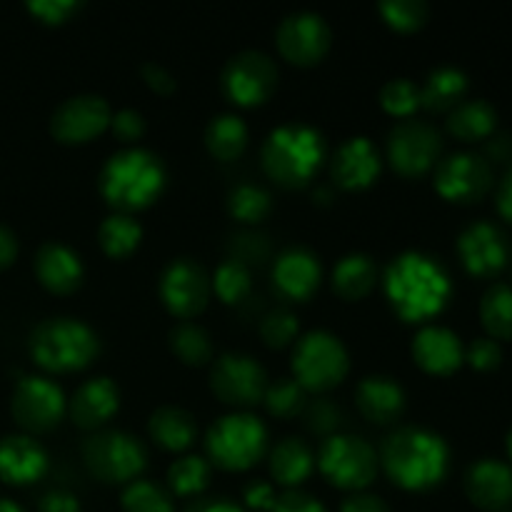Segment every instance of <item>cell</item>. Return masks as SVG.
<instances>
[{
  "label": "cell",
  "mask_w": 512,
  "mask_h": 512,
  "mask_svg": "<svg viewBox=\"0 0 512 512\" xmlns=\"http://www.w3.org/2000/svg\"><path fill=\"white\" fill-rule=\"evenodd\" d=\"M168 183V170L158 153L140 145H125L103 163L98 190L118 213L148 208L160 198Z\"/></svg>",
  "instance_id": "3957f363"
},
{
  "label": "cell",
  "mask_w": 512,
  "mask_h": 512,
  "mask_svg": "<svg viewBox=\"0 0 512 512\" xmlns=\"http://www.w3.org/2000/svg\"><path fill=\"white\" fill-rule=\"evenodd\" d=\"M185 512H248L243 505L228 498H200Z\"/></svg>",
  "instance_id": "db71d44e"
},
{
  "label": "cell",
  "mask_w": 512,
  "mask_h": 512,
  "mask_svg": "<svg viewBox=\"0 0 512 512\" xmlns=\"http://www.w3.org/2000/svg\"><path fill=\"white\" fill-rule=\"evenodd\" d=\"M413 360L430 375H450L465 363V345L458 333L445 325H423L415 333Z\"/></svg>",
  "instance_id": "cb8c5ba5"
},
{
  "label": "cell",
  "mask_w": 512,
  "mask_h": 512,
  "mask_svg": "<svg viewBox=\"0 0 512 512\" xmlns=\"http://www.w3.org/2000/svg\"><path fill=\"white\" fill-rule=\"evenodd\" d=\"M38 512H83L80 500L68 490H48L38 500Z\"/></svg>",
  "instance_id": "816d5d0a"
},
{
  "label": "cell",
  "mask_w": 512,
  "mask_h": 512,
  "mask_svg": "<svg viewBox=\"0 0 512 512\" xmlns=\"http://www.w3.org/2000/svg\"><path fill=\"white\" fill-rule=\"evenodd\" d=\"M270 512H328V508L303 490H285L278 495Z\"/></svg>",
  "instance_id": "c3c4849f"
},
{
  "label": "cell",
  "mask_w": 512,
  "mask_h": 512,
  "mask_svg": "<svg viewBox=\"0 0 512 512\" xmlns=\"http://www.w3.org/2000/svg\"><path fill=\"white\" fill-rule=\"evenodd\" d=\"M355 403L365 420L375 425H390L405 413L408 395L403 385L390 375H365L355 388Z\"/></svg>",
  "instance_id": "484cf974"
},
{
  "label": "cell",
  "mask_w": 512,
  "mask_h": 512,
  "mask_svg": "<svg viewBox=\"0 0 512 512\" xmlns=\"http://www.w3.org/2000/svg\"><path fill=\"white\" fill-rule=\"evenodd\" d=\"M48 453L30 435H5L0 440V480L10 485H30L48 473Z\"/></svg>",
  "instance_id": "d4e9b609"
},
{
  "label": "cell",
  "mask_w": 512,
  "mask_h": 512,
  "mask_svg": "<svg viewBox=\"0 0 512 512\" xmlns=\"http://www.w3.org/2000/svg\"><path fill=\"white\" fill-rule=\"evenodd\" d=\"M15 258H18V238L8 225H0V270L13 265Z\"/></svg>",
  "instance_id": "11a10c76"
},
{
  "label": "cell",
  "mask_w": 512,
  "mask_h": 512,
  "mask_svg": "<svg viewBox=\"0 0 512 512\" xmlns=\"http://www.w3.org/2000/svg\"><path fill=\"white\" fill-rule=\"evenodd\" d=\"M15 423L28 433H48L58 428L68 413V398L55 380L45 375H25L18 380L10 400Z\"/></svg>",
  "instance_id": "8fae6325"
},
{
  "label": "cell",
  "mask_w": 512,
  "mask_h": 512,
  "mask_svg": "<svg viewBox=\"0 0 512 512\" xmlns=\"http://www.w3.org/2000/svg\"><path fill=\"white\" fill-rule=\"evenodd\" d=\"M220 85L230 103L260 105L278 88V65L263 50H240L225 63Z\"/></svg>",
  "instance_id": "7c38bea8"
},
{
  "label": "cell",
  "mask_w": 512,
  "mask_h": 512,
  "mask_svg": "<svg viewBox=\"0 0 512 512\" xmlns=\"http://www.w3.org/2000/svg\"><path fill=\"white\" fill-rule=\"evenodd\" d=\"M498 210L508 223H512V168L498 185Z\"/></svg>",
  "instance_id": "9f6ffc18"
},
{
  "label": "cell",
  "mask_w": 512,
  "mask_h": 512,
  "mask_svg": "<svg viewBox=\"0 0 512 512\" xmlns=\"http://www.w3.org/2000/svg\"><path fill=\"white\" fill-rule=\"evenodd\" d=\"M28 350L30 358L48 373H73L98 358L100 338L85 320L55 315L35 325Z\"/></svg>",
  "instance_id": "5b68a950"
},
{
  "label": "cell",
  "mask_w": 512,
  "mask_h": 512,
  "mask_svg": "<svg viewBox=\"0 0 512 512\" xmlns=\"http://www.w3.org/2000/svg\"><path fill=\"white\" fill-rule=\"evenodd\" d=\"M210 288L228 305H235L243 298H248L250 288H253V275H250L248 263L238 258H225L215 268V275L210 278Z\"/></svg>",
  "instance_id": "8d00e7d4"
},
{
  "label": "cell",
  "mask_w": 512,
  "mask_h": 512,
  "mask_svg": "<svg viewBox=\"0 0 512 512\" xmlns=\"http://www.w3.org/2000/svg\"><path fill=\"white\" fill-rule=\"evenodd\" d=\"M333 30L315 10H293L275 28V45L293 65H315L328 55Z\"/></svg>",
  "instance_id": "5bb4252c"
},
{
  "label": "cell",
  "mask_w": 512,
  "mask_h": 512,
  "mask_svg": "<svg viewBox=\"0 0 512 512\" xmlns=\"http://www.w3.org/2000/svg\"><path fill=\"white\" fill-rule=\"evenodd\" d=\"M268 425L248 410L215 420L205 433V450L223 470H248L268 453Z\"/></svg>",
  "instance_id": "8992f818"
},
{
  "label": "cell",
  "mask_w": 512,
  "mask_h": 512,
  "mask_svg": "<svg viewBox=\"0 0 512 512\" xmlns=\"http://www.w3.org/2000/svg\"><path fill=\"white\" fill-rule=\"evenodd\" d=\"M315 465L330 485L360 493L375 480L380 460L373 445L360 435L333 433L320 443Z\"/></svg>",
  "instance_id": "9c48e42d"
},
{
  "label": "cell",
  "mask_w": 512,
  "mask_h": 512,
  "mask_svg": "<svg viewBox=\"0 0 512 512\" xmlns=\"http://www.w3.org/2000/svg\"><path fill=\"white\" fill-rule=\"evenodd\" d=\"M83 463L100 483H133L148 465L143 440L118 428L95 430L83 443Z\"/></svg>",
  "instance_id": "ba28073f"
},
{
  "label": "cell",
  "mask_w": 512,
  "mask_h": 512,
  "mask_svg": "<svg viewBox=\"0 0 512 512\" xmlns=\"http://www.w3.org/2000/svg\"><path fill=\"white\" fill-rule=\"evenodd\" d=\"M270 208H273V198L260 185L238 183L235 188H230L228 210L240 223H260L263 218H268Z\"/></svg>",
  "instance_id": "ab89813d"
},
{
  "label": "cell",
  "mask_w": 512,
  "mask_h": 512,
  "mask_svg": "<svg viewBox=\"0 0 512 512\" xmlns=\"http://www.w3.org/2000/svg\"><path fill=\"white\" fill-rule=\"evenodd\" d=\"M378 263L368 253H348L335 263L330 285L343 300H363L378 285Z\"/></svg>",
  "instance_id": "83f0119b"
},
{
  "label": "cell",
  "mask_w": 512,
  "mask_h": 512,
  "mask_svg": "<svg viewBox=\"0 0 512 512\" xmlns=\"http://www.w3.org/2000/svg\"><path fill=\"white\" fill-rule=\"evenodd\" d=\"M33 270L40 285L55 295H68L80 288L85 278L83 258L75 248L60 240H48L38 248L33 260Z\"/></svg>",
  "instance_id": "603a6c76"
},
{
  "label": "cell",
  "mask_w": 512,
  "mask_h": 512,
  "mask_svg": "<svg viewBox=\"0 0 512 512\" xmlns=\"http://www.w3.org/2000/svg\"><path fill=\"white\" fill-rule=\"evenodd\" d=\"M293 378L308 393H325L345 380L350 370V355L343 340L330 330H308L295 340Z\"/></svg>",
  "instance_id": "52a82bcc"
},
{
  "label": "cell",
  "mask_w": 512,
  "mask_h": 512,
  "mask_svg": "<svg viewBox=\"0 0 512 512\" xmlns=\"http://www.w3.org/2000/svg\"><path fill=\"white\" fill-rule=\"evenodd\" d=\"M83 8L80 0H28V10L48 25H60Z\"/></svg>",
  "instance_id": "ee69618b"
},
{
  "label": "cell",
  "mask_w": 512,
  "mask_h": 512,
  "mask_svg": "<svg viewBox=\"0 0 512 512\" xmlns=\"http://www.w3.org/2000/svg\"><path fill=\"white\" fill-rule=\"evenodd\" d=\"M110 130H113V135L120 140V143H125V145L138 143L145 133L143 113L135 108L115 110L113 118H110Z\"/></svg>",
  "instance_id": "f6af8a7d"
},
{
  "label": "cell",
  "mask_w": 512,
  "mask_h": 512,
  "mask_svg": "<svg viewBox=\"0 0 512 512\" xmlns=\"http://www.w3.org/2000/svg\"><path fill=\"white\" fill-rule=\"evenodd\" d=\"M383 290L390 308L408 323H425L443 313L453 295V283L435 255L425 250H403L383 273Z\"/></svg>",
  "instance_id": "6da1fadb"
},
{
  "label": "cell",
  "mask_w": 512,
  "mask_h": 512,
  "mask_svg": "<svg viewBox=\"0 0 512 512\" xmlns=\"http://www.w3.org/2000/svg\"><path fill=\"white\" fill-rule=\"evenodd\" d=\"M248 125L238 113H218L205 128V145L218 160H235L248 145Z\"/></svg>",
  "instance_id": "1f68e13d"
},
{
  "label": "cell",
  "mask_w": 512,
  "mask_h": 512,
  "mask_svg": "<svg viewBox=\"0 0 512 512\" xmlns=\"http://www.w3.org/2000/svg\"><path fill=\"white\" fill-rule=\"evenodd\" d=\"M498 125V110L483 98L463 100L448 113V130L463 143H478L493 135Z\"/></svg>",
  "instance_id": "4dcf8cb0"
},
{
  "label": "cell",
  "mask_w": 512,
  "mask_h": 512,
  "mask_svg": "<svg viewBox=\"0 0 512 512\" xmlns=\"http://www.w3.org/2000/svg\"><path fill=\"white\" fill-rule=\"evenodd\" d=\"M383 158L368 135L345 138L330 158V180L335 188L363 190L378 180Z\"/></svg>",
  "instance_id": "d6986e66"
},
{
  "label": "cell",
  "mask_w": 512,
  "mask_h": 512,
  "mask_svg": "<svg viewBox=\"0 0 512 512\" xmlns=\"http://www.w3.org/2000/svg\"><path fill=\"white\" fill-rule=\"evenodd\" d=\"M148 433L160 448L180 453V450H188L195 443V438H198V423H195V415L188 413L185 408H178V405H160L150 415Z\"/></svg>",
  "instance_id": "f1b7e54d"
},
{
  "label": "cell",
  "mask_w": 512,
  "mask_h": 512,
  "mask_svg": "<svg viewBox=\"0 0 512 512\" xmlns=\"http://www.w3.org/2000/svg\"><path fill=\"white\" fill-rule=\"evenodd\" d=\"M168 343L170 350L185 365H205L213 360V338L195 320H180L178 325H173L168 335Z\"/></svg>",
  "instance_id": "836d02e7"
},
{
  "label": "cell",
  "mask_w": 512,
  "mask_h": 512,
  "mask_svg": "<svg viewBox=\"0 0 512 512\" xmlns=\"http://www.w3.org/2000/svg\"><path fill=\"white\" fill-rule=\"evenodd\" d=\"M158 293L175 318L190 320L208 305L210 278L198 260L173 258L160 273Z\"/></svg>",
  "instance_id": "9a60e30c"
},
{
  "label": "cell",
  "mask_w": 512,
  "mask_h": 512,
  "mask_svg": "<svg viewBox=\"0 0 512 512\" xmlns=\"http://www.w3.org/2000/svg\"><path fill=\"white\" fill-rule=\"evenodd\" d=\"M435 190L453 203H475L493 185V168L480 153L460 150L438 160L435 165Z\"/></svg>",
  "instance_id": "e0dca14e"
},
{
  "label": "cell",
  "mask_w": 512,
  "mask_h": 512,
  "mask_svg": "<svg viewBox=\"0 0 512 512\" xmlns=\"http://www.w3.org/2000/svg\"><path fill=\"white\" fill-rule=\"evenodd\" d=\"M468 93V75L458 65H438L420 85V105L433 113H450Z\"/></svg>",
  "instance_id": "f546056e"
},
{
  "label": "cell",
  "mask_w": 512,
  "mask_h": 512,
  "mask_svg": "<svg viewBox=\"0 0 512 512\" xmlns=\"http://www.w3.org/2000/svg\"><path fill=\"white\" fill-rule=\"evenodd\" d=\"M340 512H390V505L380 495L373 493H353L343 500Z\"/></svg>",
  "instance_id": "f5cc1de1"
},
{
  "label": "cell",
  "mask_w": 512,
  "mask_h": 512,
  "mask_svg": "<svg viewBox=\"0 0 512 512\" xmlns=\"http://www.w3.org/2000/svg\"><path fill=\"white\" fill-rule=\"evenodd\" d=\"M480 323L488 330V338H512V288L505 283H495L480 298Z\"/></svg>",
  "instance_id": "e575fe53"
},
{
  "label": "cell",
  "mask_w": 512,
  "mask_h": 512,
  "mask_svg": "<svg viewBox=\"0 0 512 512\" xmlns=\"http://www.w3.org/2000/svg\"><path fill=\"white\" fill-rule=\"evenodd\" d=\"M268 383V373L260 360L248 353H223L210 368V390L233 408H253L255 403H263Z\"/></svg>",
  "instance_id": "4fadbf2b"
},
{
  "label": "cell",
  "mask_w": 512,
  "mask_h": 512,
  "mask_svg": "<svg viewBox=\"0 0 512 512\" xmlns=\"http://www.w3.org/2000/svg\"><path fill=\"white\" fill-rule=\"evenodd\" d=\"M263 403L273 418L290 420L305 410V405H308V390L295 378H278L273 383H268Z\"/></svg>",
  "instance_id": "74e56055"
},
{
  "label": "cell",
  "mask_w": 512,
  "mask_h": 512,
  "mask_svg": "<svg viewBox=\"0 0 512 512\" xmlns=\"http://www.w3.org/2000/svg\"><path fill=\"white\" fill-rule=\"evenodd\" d=\"M140 240H143V225L130 213L115 210L98 225V243L110 258H125L138 248Z\"/></svg>",
  "instance_id": "d6a6232c"
},
{
  "label": "cell",
  "mask_w": 512,
  "mask_h": 512,
  "mask_svg": "<svg viewBox=\"0 0 512 512\" xmlns=\"http://www.w3.org/2000/svg\"><path fill=\"white\" fill-rule=\"evenodd\" d=\"M120 388L108 375H95L78 385L73 398L68 400V415L78 428L98 430L118 413Z\"/></svg>",
  "instance_id": "7402d4cb"
},
{
  "label": "cell",
  "mask_w": 512,
  "mask_h": 512,
  "mask_svg": "<svg viewBox=\"0 0 512 512\" xmlns=\"http://www.w3.org/2000/svg\"><path fill=\"white\" fill-rule=\"evenodd\" d=\"M313 200L320 205H328L330 200H335L333 188H330V185H318V188L313 190Z\"/></svg>",
  "instance_id": "6f0895ef"
},
{
  "label": "cell",
  "mask_w": 512,
  "mask_h": 512,
  "mask_svg": "<svg viewBox=\"0 0 512 512\" xmlns=\"http://www.w3.org/2000/svg\"><path fill=\"white\" fill-rule=\"evenodd\" d=\"M380 108L395 118H410L420 108V85L410 78H390L378 93Z\"/></svg>",
  "instance_id": "60d3db41"
},
{
  "label": "cell",
  "mask_w": 512,
  "mask_h": 512,
  "mask_svg": "<svg viewBox=\"0 0 512 512\" xmlns=\"http://www.w3.org/2000/svg\"><path fill=\"white\" fill-rule=\"evenodd\" d=\"M390 168L403 178H420L438 165L443 153V138L435 125L425 120L405 118L390 128L385 140Z\"/></svg>",
  "instance_id": "30bf717a"
},
{
  "label": "cell",
  "mask_w": 512,
  "mask_h": 512,
  "mask_svg": "<svg viewBox=\"0 0 512 512\" xmlns=\"http://www.w3.org/2000/svg\"><path fill=\"white\" fill-rule=\"evenodd\" d=\"M328 158V143L325 135L315 125L288 120L268 133L260 160L270 180L283 188H303L320 170L323 160Z\"/></svg>",
  "instance_id": "277c9868"
},
{
  "label": "cell",
  "mask_w": 512,
  "mask_h": 512,
  "mask_svg": "<svg viewBox=\"0 0 512 512\" xmlns=\"http://www.w3.org/2000/svg\"><path fill=\"white\" fill-rule=\"evenodd\" d=\"M120 508L123 512H175V503L173 495L163 485L138 478L125 485L120 495Z\"/></svg>",
  "instance_id": "f35d334b"
},
{
  "label": "cell",
  "mask_w": 512,
  "mask_h": 512,
  "mask_svg": "<svg viewBox=\"0 0 512 512\" xmlns=\"http://www.w3.org/2000/svg\"><path fill=\"white\" fill-rule=\"evenodd\" d=\"M273 288L285 300H308L310 295L318 290L320 280H323V265L320 258L305 245H290V248L280 250L278 258L273 260Z\"/></svg>",
  "instance_id": "ffe728a7"
},
{
  "label": "cell",
  "mask_w": 512,
  "mask_h": 512,
  "mask_svg": "<svg viewBox=\"0 0 512 512\" xmlns=\"http://www.w3.org/2000/svg\"><path fill=\"white\" fill-rule=\"evenodd\" d=\"M465 493L470 503L488 512L512 508V468L498 458H480L465 473Z\"/></svg>",
  "instance_id": "44dd1931"
},
{
  "label": "cell",
  "mask_w": 512,
  "mask_h": 512,
  "mask_svg": "<svg viewBox=\"0 0 512 512\" xmlns=\"http://www.w3.org/2000/svg\"><path fill=\"white\" fill-rule=\"evenodd\" d=\"M140 75H143L145 85H148V88H153L155 93L168 95L178 88V80H175V75L170 73L168 68H163L160 63H155V60H145V63L140 65Z\"/></svg>",
  "instance_id": "f907efd6"
},
{
  "label": "cell",
  "mask_w": 512,
  "mask_h": 512,
  "mask_svg": "<svg viewBox=\"0 0 512 512\" xmlns=\"http://www.w3.org/2000/svg\"><path fill=\"white\" fill-rule=\"evenodd\" d=\"M303 415L308 420V428L315 430V433H333L340 425V408L330 403L328 398L308 400Z\"/></svg>",
  "instance_id": "7dc6e473"
},
{
  "label": "cell",
  "mask_w": 512,
  "mask_h": 512,
  "mask_svg": "<svg viewBox=\"0 0 512 512\" xmlns=\"http://www.w3.org/2000/svg\"><path fill=\"white\" fill-rule=\"evenodd\" d=\"M113 108L98 93H78L65 98L50 115V133L65 145L88 143L110 128Z\"/></svg>",
  "instance_id": "2e32d148"
},
{
  "label": "cell",
  "mask_w": 512,
  "mask_h": 512,
  "mask_svg": "<svg viewBox=\"0 0 512 512\" xmlns=\"http://www.w3.org/2000/svg\"><path fill=\"white\" fill-rule=\"evenodd\" d=\"M270 475L275 485H283L288 490H298L315 470V453L303 438H283L268 453Z\"/></svg>",
  "instance_id": "4316f807"
},
{
  "label": "cell",
  "mask_w": 512,
  "mask_h": 512,
  "mask_svg": "<svg viewBox=\"0 0 512 512\" xmlns=\"http://www.w3.org/2000/svg\"><path fill=\"white\" fill-rule=\"evenodd\" d=\"M378 13L393 30L413 33V30L423 28L430 8L425 0H383V3H378Z\"/></svg>",
  "instance_id": "b9f144b4"
},
{
  "label": "cell",
  "mask_w": 512,
  "mask_h": 512,
  "mask_svg": "<svg viewBox=\"0 0 512 512\" xmlns=\"http://www.w3.org/2000/svg\"><path fill=\"white\" fill-rule=\"evenodd\" d=\"M505 445H508V455H510V460H512V428H510V433H508V440H505Z\"/></svg>",
  "instance_id": "91938a15"
},
{
  "label": "cell",
  "mask_w": 512,
  "mask_h": 512,
  "mask_svg": "<svg viewBox=\"0 0 512 512\" xmlns=\"http://www.w3.org/2000/svg\"><path fill=\"white\" fill-rule=\"evenodd\" d=\"M458 258L475 278H495L510 260L508 235L498 225L478 220L458 235Z\"/></svg>",
  "instance_id": "ac0fdd59"
},
{
  "label": "cell",
  "mask_w": 512,
  "mask_h": 512,
  "mask_svg": "<svg viewBox=\"0 0 512 512\" xmlns=\"http://www.w3.org/2000/svg\"><path fill=\"white\" fill-rule=\"evenodd\" d=\"M378 460L398 488L423 493L445 480L450 448L445 438L423 425H403L383 440Z\"/></svg>",
  "instance_id": "7a4b0ae2"
},
{
  "label": "cell",
  "mask_w": 512,
  "mask_h": 512,
  "mask_svg": "<svg viewBox=\"0 0 512 512\" xmlns=\"http://www.w3.org/2000/svg\"><path fill=\"white\" fill-rule=\"evenodd\" d=\"M210 483V463L203 455H183L168 468V488L170 493L180 498H193L200 495Z\"/></svg>",
  "instance_id": "d590c367"
},
{
  "label": "cell",
  "mask_w": 512,
  "mask_h": 512,
  "mask_svg": "<svg viewBox=\"0 0 512 512\" xmlns=\"http://www.w3.org/2000/svg\"><path fill=\"white\" fill-rule=\"evenodd\" d=\"M503 360V348L493 338H475L465 348V363L475 370H495Z\"/></svg>",
  "instance_id": "bcb514c9"
},
{
  "label": "cell",
  "mask_w": 512,
  "mask_h": 512,
  "mask_svg": "<svg viewBox=\"0 0 512 512\" xmlns=\"http://www.w3.org/2000/svg\"><path fill=\"white\" fill-rule=\"evenodd\" d=\"M300 333L298 315L290 308H273L260 320V338L268 348H285L295 343Z\"/></svg>",
  "instance_id": "7bdbcfd3"
},
{
  "label": "cell",
  "mask_w": 512,
  "mask_h": 512,
  "mask_svg": "<svg viewBox=\"0 0 512 512\" xmlns=\"http://www.w3.org/2000/svg\"><path fill=\"white\" fill-rule=\"evenodd\" d=\"M245 508L250 510H273L275 500H278V493H275L273 483H265V480H250L243 490Z\"/></svg>",
  "instance_id": "681fc988"
},
{
  "label": "cell",
  "mask_w": 512,
  "mask_h": 512,
  "mask_svg": "<svg viewBox=\"0 0 512 512\" xmlns=\"http://www.w3.org/2000/svg\"><path fill=\"white\" fill-rule=\"evenodd\" d=\"M0 512H25V510L20 508L18 503H13V500H8V498H0Z\"/></svg>",
  "instance_id": "680465c9"
}]
</instances>
